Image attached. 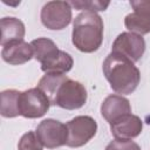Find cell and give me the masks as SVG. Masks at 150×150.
Wrapping results in <instances>:
<instances>
[{"mask_svg": "<svg viewBox=\"0 0 150 150\" xmlns=\"http://www.w3.org/2000/svg\"><path fill=\"white\" fill-rule=\"evenodd\" d=\"M103 74L111 89L118 94H131L141 79L139 70L131 60L112 52L103 62Z\"/></svg>", "mask_w": 150, "mask_h": 150, "instance_id": "6da1fadb", "label": "cell"}, {"mask_svg": "<svg viewBox=\"0 0 150 150\" xmlns=\"http://www.w3.org/2000/svg\"><path fill=\"white\" fill-rule=\"evenodd\" d=\"M71 40L74 46L83 53L97 50L103 40V21L95 12L80 13L73 23Z\"/></svg>", "mask_w": 150, "mask_h": 150, "instance_id": "7a4b0ae2", "label": "cell"}, {"mask_svg": "<svg viewBox=\"0 0 150 150\" xmlns=\"http://www.w3.org/2000/svg\"><path fill=\"white\" fill-rule=\"evenodd\" d=\"M87 101V90L83 84L69 77L59 87L50 104L59 105L63 109L74 110L84 105Z\"/></svg>", "mask_w": 150, "mask_h": 150, "instance_id": "3957f363", "label": "cell"}, {"mask_svg": "<svg viewBox=\"0 0 150 150\" xmlns=\"http://www.w3.org/2000/svg\"><path fill=\"white\" fill-rule=\"evenodd\" d=\"M49 105V98L38 87L20 93L19 111L20 115L26 118H38L43 116L48 111Z\"/></svg>", "mask_w": 150, "mask_h": 150, "instance_id": "277c9868", "label": "cell"}, {"mask_svg": "<svg viewBox=\"0 0 150 150\" xmlns=\"http://www.w3.org/2000/svg\"><path fill=\"white\" fill-rule=\"evenodd\" d=\"M68 138L66 145L70 148H80L88 143L96 134L97 124L90 116H76L67 124Z\"/></svg>", "mask_w": 150, "mask_h": 150, "instance_id": "5b68a950", "label": "cell"}, {"mask_svg": "<svg viewBox=\"0 0 150 150\" xmlns=\"http://www.w3.org/2000/svg\"><path fill=\"white\" fill-rule=\"evenodd\" d=\"M71 21V7L66 1H49L41 9V22L48 29H62Z\"/></svg>", "mask_w": 150, "mask_h": 150, "instance_id": "8992f818", "label": "cell"}, {"mask_svg": "<svg viewBox=\"0 0 150 150\" xmlns=\"http://www.w3.org/2000/svg\"><path fill=\"white\" fill-rule=\"evenodd\" d=\"M36 135L41 141L42 145L53 149L67 143L68 138V130L67 125L61 123L60 121L47 118L43 120L36 128Z\"/></svg>", "mask_w": 150, "mask_h": 150, "instance_id": "52a82bcc", "label": "cell"}, {"mask_svg": "<svg viewBox=\"0 0 150 150\" xmlns=\"http://www.w3.org/2000/svg\"><path fill=\"white\" fill-rule=\"evenodd\" d=\"M145 50V41L142 35L136 33H121L112 43V53L121 54L132 62L138 61Z\"/></svg>", "mask_w": 150, "mask_h": 150, "instance_id": "ba28073f", "label": "cell"}, {"mask_svg": "<svg viewBox=\"0 0 150 150\" xmlns=\"http://www.w3.org/2000/svg\"><path fill=\"white\" fill-rule=\"evenodd\" d=\"M134 9L124 19L125 27L138 35L150 33V0L130 1Z\"/></svg>", "mask_w": 150, "mask_h": 150, "instance_id": "9c48e42d", "label": "cell"}, {"mask_svg": "<svg viewBox=\"0 0 150 150\" xmlns=\"http://www.w3.org/2000/svg\"><path fill=\"white\" fill-rule=\"evenodd\" d=\"M111 134L115 138L120 139H131L137 137L142 131V121L138 116L132 114H127L116 121L110 123Z\"/></svg>", "mask_w": 150, "mask_h": 150, "instance_id": "30bf717a", "label": "cell"}, {"mask_svg": "<svg viewBox=\"0 0 150 150\" xmlns=\"http://www.w3.org/2000/svg\"><path fill=\"white\" fill-rule=\"evenodd\" d=\"M1 56L5 62L16 66L28 62L34 56V53L30 43L20 40L4 46L1 50Z\"/></svg>", "mask_w": 150, "mask_h": 150, "instance_id": "8fae6325", "label": "cell"}, {"mask_svg": "<svg viewBox=\"0 0 150 150\" xmlns=\"http://www.w3.org/2000/svg\"><path fill=\"white\" fill-rule=\"evenodd\" d=\"M101 114L109 124L117 118L131 114V107L129 101L120 95H109L101 105Z\"/></svg>", "mask_w": 150, "mask_h": 150, "instance_id": "7c38bea8", "label": "cell"}, {"mask_svg": "<svg viewBox=\"0 0 150 150\" xmlns=\"http://www.w3.org/2000/svg\"><path fill=\"white\" fill-rule=\"evenodd\" d=\"M1 29V46H6L14 41L23 40L25 36V25L21 20L16 18H2L0 21Z\"/></svg>", "mask_w": 150, "mask_h": 150, "instance_id": "4fadbf2b", "label": "cell"}, {"mask_svg": "<svg viewBox=\"0 0 150 150\" xmlns=\"http://www.w3.org/2000/svg\"><path fill=\"white\" fill-rule=\"evenodd\" d=\"M30 46L33 48L35 60H38L41 66L49 63L61 52L57 46L50 39L47 38H38L30 42Z\"/></svg>", "mask_w": 150, "mask_h": 150, "instance_id": "5bb4252c", "label": "cell"}, {"mask_svg": "<svg viewBox=\"0 0 150 150\" xmlns=\"http://www.w3.org/2000/svg\"><path fill=\"white\" fill-rule=\"evenodd\" d=\"M19 97L20 91L14 89L4 90L1 93V107L0 112L2 117H16L20 115L19 111Z\"/></svg>", "mask_w": 150, "mask_h": 150, "instance_id": "9a60e30c", "label": "cell"}, {"mask_svg": "<svg viewBox=\"0 0 150 150\" xmlns=\"http://www.w3.org/2000/svg\"><path fill=\"white\" fill-rule=\"evenodd\" d=\"M67 75L64 74H60V73H46V75H43L39 83H38V88L41 89L47 97L49 98V102L53 100L55 93L57 91L59 87L67 80Z\"/></svg>", "mask_w": 150, "mask_h": 150, "instance_id": "2e32d148", "label": "cell"}, {"mask_svg": "<svg viewBox=\"0 0 150 150\" xmlns=\"http://www.w3.org/2000/svg\"><path fill=\"white\" fill-rule=\"evenodd\" d=\"M73 67V59L71 56L61 50L60 54L53 60L50 61L48 64L46 66H41V69L45 73H60V74H64L67 71H69Z\"/></svg>", "mask_w": 150, "mask_h": 150, "instance_id": "e0dca14e", "label": "cell"}, {"mask_svg": "<svg viewBox=\"0 0 150 150\" xmlns=\"http://www.w3.org/2000/svg\"><path fill=\"white\" fill-rule=\"evenodd\" d=\"M42 148L43 145L39 139L36 132L34 131H28L23 134L18 144L19 150H42Z\"/></svg>", "mask_w": 150, "mask_h": 150, "instance_id": "ac0fdd59", "label": "cell"}, {"mask_svg": "<svg viewBox=\"0 0 150 150\" xmlns=\"http://www.w3.org/2000/svg\"><path fill=\"white\" fill-rule=\"evenodd\" d=\"M70 6L75 7L76 9L84 11V12H97L104 11L109 6V1H70Z\"/></svg>", "mask_w": 150, "mask_h": 150, "instance_id": "d6986e66", "label": "cell"}, {"mask_svg": "<svg viewBox=\"0 0 150 150\" xmlns=\"http://www.w3.org/2000/svg\"><path fill=\"white\" fill-rule=\"evenodd\" d=\"M105 150H141V148L131 139L115 138L105 146Z\"/></svg>", "mask_w": 150, "mask_h": 150, "instance_id": "ffe728a7", "label": "cell"}]
</instances>
